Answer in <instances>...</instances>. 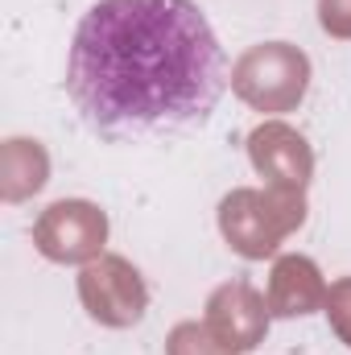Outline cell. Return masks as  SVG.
<instances>
[{"label":"cell","instance_id":"7c38bea8","mask_svg":"<svg viewBox=\"0 0 351 355\" xmlns=\"http://www.w3.org/2000/svg\"><path fill=\"white\" fill-rule=\"evenodd\" d=\"M318 25L331 37L351 42V0H318Z\"/></svg>","mask_w":351,"mask_h":355},{"label":"cell","instance_id":"8fae6325","mask_svg":"<svg viewBox=\"0 0 351 355\" xmlns=\"http://www.w3.org/2000/svg\"><path fill=\"white\" fill-rule=\"evenodd\" d=\"M323 310H327L331 331L351 347V277H339V281L327 285V302H323Z\"/></svg>","mask_w":351,"mask_h":355},{"label":"cell","instance_id":"5b68a950","mask_svg":"<svg viewBox=\"0 0 351 355\" xmlns=\"http://www.w3.org/2000/svg\"><path fill=\"white\" fill-rule=\"evenodd\" d=\"M79 302L99 327L128 331L145 318L149 289H145V277L137 272L132 261L103 252L99 261L83 265V272H79Z\"/></svg>","mask_w":351,"mask_h":355},{"label":"cell","instance_id":"30bf717a","mask_svg":"<svg viewBox=\"0 0 351 355\" xmlns=\"http://www.w3.org/2000/svg\"><path fill=\"white\" fill-rule=\"evenodd\" d=\"M166 355H232V352L207 331V322H178L166 335Z\"/></svg>","mask_w":351,"mask_h":355},{"label":"cell","instance_id":"6da1fadb","mask_svg":"<svg viewBox=\"0 0 351 355\" xmlns=\"http://www.w3.org/2000/svg\"><path fill=\"white\" fill-rule=\"evenodd\" d=\"M228 83V54L194 0H99L67 54V95L103 137L203 124Z\"/></svg>","mask_w":351,"mask_h":355},{"label":"cell","instance_id":"8992f818","mask_svg":"<svg viewBox=\"0 0 351 355\" xmlns=\"http://www.w3.org/2000/svg\"><path fill=\"white\" fill-rule=\"evenodd\" d=\"M248 157L252 170L264 178V186L273 190H293L306 194L310 178H314V149L306 145V137L281 120H264L248 132Z\"/></svg>","mask_w":351,"mask_h":355},{"label":"cell","instance_id":"52a82bcc","mask_svg":"<svg viewBox=\"0 0 351 355\" xmlns=\"http://www.w3.org/2000/svg\"><path fill=\"white\" fill-rule=\"evenodd\" d=\"M268 302L264 293H257L248 281H228L219 285L211 297H207V331L228 347L232 355H244V352H257L268 335Z\"/></svg>","mask_w":351,"mask_h":355},{"label":"cell","instance_id":"ba28073f","mask_svg":"<svg viewBox=\"0 0 351 355\" xmlns=\"http://www.w3.org/2000/svg\"><path fill=\"white\" fill-rule=\"evenodd\" d=\"M264 302H268L273 318H302V314L323 310L327 281L310 257H277V265L268 272Z\"/></svg>","mask_w":351,"mask_h":355},{"label":"cell","instance_id":"9c48e42d","mask_svg":"<svg viewBox=\"0 0 351 355\" xmlns=\"http://www.w3.org/2000/svg\"><path fill=\"white\" fill-rule=\"evenodd\" d=\"M50 182V153L42 141L29 137H8L0 145V198L4 202H25Z\"/></svg>","mask_w":351,"mask_h":355},{"label":"cell","instance_id":"7a4b0ae2","mask_svg":"<svg viewBox=\"0 0 351 355\" xmlns=\"http://www.w3.org/2000/svg\"><path fill=\"white\" fill-rule=\"evenodd\" d=\"M306 223V194L273 190V186H240L219 202V232L228 248L244 261H264Z\"/></svg>","mask_w":351,"mask_h":355},{"label":"cell","instance_id":"277c9868","mask_svg":"<svg viewBox=\"0 0 351 355\" xmlns=\"http://www.w3.org/2000/svg\"><path fill=\"white\" fill-rule=\"evenodd\" d=\"M108 215L87 198H58L33 223V248L54 265H91L103 257Z\"/></svg>","mask_w":351,"mask_h":355},{"label":"cell","instance_id":"3957f363","mask_svg":"<svg viewBox=\"0 0 351 355\" xmlns=\"http://www.w3.org/2000/svg\"><path fill=\"white\" fill-rule=\"evenodd\" d=\"M232 91L252 112H293L310 91V58L289 42H261L248 46L232 62Z\"/></svg>","mask_w":351,"mask_h":355}]
</instances>
